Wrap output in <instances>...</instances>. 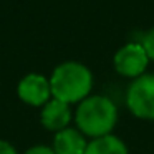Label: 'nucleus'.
<instances>
[{"instance_id":"f257e3e1","label":"nucleus","mask_w":154,"mask_h":154,"mask_svg":"<svg viewBox=\"0 0 154 154\" xmlns=\"http://www.w3.org/2000/svg\"><path fill=\"white\" fill-rule=\"evenodd\" d=\"M93 76L85 65L76 61H66L55 68L50 78L51 96L63 103H78L88 98L91 91Z\"/></svg>"},{"instance_id":"f03ea898","label":"nucleus","mask_w":154,"mask_h":154,"mask_svg":"<svg viewBox=\"0 0 154 154\" xmlns=\"http://www.w3.org/2000/svg\"><path fill=\"white\" fill-rule=\"evenodd\" d=\"M76 124L81 134L91 137H103L113 131L118 119L114 103L106 96H88L76 109Z\"/></svg>"},{"instance_id":"7ed1b4c3","label":"nucleus","mask_w":154,"mask_h":154,"mask_svg":"<svg viewBox=\"0 0 154 154\" xmlns=\"http://www.w3.org/2000/svg\"><path fill=\"white\" fill-rule=\"evenodd\" d=\"M129 111L143 119H154V75H141L128 88Z\"/></svg>"},{"instance_id":"20e7f679","label":"nucleus","mask_w":154,"mask_h":154,"mask_svg":"<svg viewBox=\"0 0 154 154\" xmlns=\"http://www.w3.org/2000/svg\"><path fill=\"white\" fill-rule=\"evenodd\" d=\"M149 57L143 45L139 43H128L118 50L114 55V68L119 75L129 78H139L144 73Z\"/></svg>"},{"instance_id":"39448f33","label":"nucleus","mask_w":154,"mask_h":154,"mask_svg":"<svg viewBox=\"0 0 154 154\" xmlns=\"http://www.w3.org/2000/svg\"><path fill=\"white\" fill-rule=\"evenodd\" d=\"M18 96L23 103L32 106H40L47 104L51 96L50 80L37 73L27 75L23 80L18 83Z\"/></svg>"},{"instance_id":"423d86ee","label":"nucleus","mask_w":154,"mask_h":154,"mask_svg":"<svg viewBox=\"0 0 154 154\" xmlns=\"http://www.w3.org/2000/svg\"><path fill=\"white\" fill-rule=\"evenodd\" d=\"M42 124L50 131H60L66 129L68 123L71 119V111H70V104L63 103L60 100H50L47 104L43 106L40 114Z\"/></svg>"},{"instance_id":"0eeeda50","label":"nucleus","mask_w":154,"mask_h":154,"mask_svg":"<svg viewBox=\"0 0 154 154\" xmlns=\"http://www.w3.org/2000/svg\"><path fill=\"white\" fill-rule=\"evenodd\" d=\"M86 146L88 144L80 131L66 128V129L57 133L53 151L55 154H85Z\"/></svg>"},{"instance_id":"6e6552de","label":"nucleus","mask_w":154,"mask_h":154,"mask_svg":"<svg viewBox=\"0 0 154 154\" xmlns=\"http://www.w3.org/2000/svg\"><path fill=\"white\" fill-rule=\"evenodd\" d=\"M85 154H128V147L119 137L108 134L88 143Z\"/></svg>"},{"instance_id":"1a4fd4ad","label":"nucleus","mask_w":154,"mask_h":154,"mask_svg":"<svg viewBox=\"0 0 154 154\" xmlns=\"http://www.w3.org/2000/svg\"><path fill=\"white\" fill-rule=\"evenodd\" d=\"M141 45L144 47V50H146L149 60L154 61V28L146 33V37H144V40H143V43H141Z\"/></svg>"},{"instance_id":"9d476101","label":"nucleus","mask_w":154,"mask_h":154,"mask_svg":"<svg viewBox=\"0 0 154 154\" xmlns=\"http://www.w3.org/2000/svg\"><path fill=\"white\" fill-rule=\"evenodd\" d=\"M25 154H55V151L48 146H33L27 151Z\"/></svg>"},{"instance_id":"9b49d317","label":"nucleus","mask_w":154,"mask_h":154,"mask_svg":"<svg viewBox=\"0 0 154 154\" xmlns=\"http://www.w3.org/2000/svg\"><path fill=\"white\" fill-rule=\"evenodd\" d=\"M0 154H18V152H17V149H15L10 143L0 139Z\"/></svg>"}]
</instances>
